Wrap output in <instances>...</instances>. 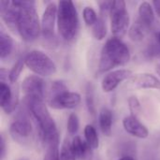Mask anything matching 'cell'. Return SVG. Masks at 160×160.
Here are the masks:
<instances>
[{"label":"cell","instance_id":"obj_1","mask_svg":"<svg viewBox=\"0 0 160 160\" xmlns=\"http://www.w3.org/2000/svg\"><path fill=\"white\" fill-rule=\"evenodd\" d=\"M20 7V17L18 22V29L22 39L26 42L36 40L41 33V22L35 8L34 1L15 0Z\"/></svg>","mask_w":160,"mask_h":160},{"label":"cell","instance_id":"obj_2","mask_svg":"<svg viewBox=\"0 0 160 160\" xmlns=\"http://www.w3.org/2000/svg\"><path fill=\"white\" fill-rule=\"evenodd\" d=\"M130 60V52L128 46L117 38H112L104 44L98 64L99 72H107L112 68L127 64Z\"/></svg>","mask_w":160,"mask_h":160},{"label":"cell","instance_id":"obj_3","mask_svg":"<svg viewBox=\"0 0 160 160\" xmlns=\"http://www.w3.org/2000/svg\"><path fill=\"white\" fill-rule=\"evenodd\" d=\"M57 28L63 39L69 41L75 38L79 28V18L72 1L64 0L58 3Z\"/></svg>","mask_w":160,"mask_h":160},{"label":"cell","instance_id":"obj_4","mask_svg":"<svg viewBox=\"0 0 160 160\" xmlns=\"http://www.w3.org/2000/svg\"><path fill=\"white\" fill-rule=\"evenodd\" d=\"M25 105L29 111V114L37 123L40 138L57 131L55 122L51 116L44 99L25 98Z\"/></svg>","mask_w":160,"mask_h":160},{"label":"cell","instance_id":"obj_5","mask_svg":"<svg viewBox=\"0 0 160 160\" xmlns=\"http://www.w3.org/2000/svg\"><path fill=\"white\" fill-rule=\"evenodd\" d=\"M23 59L25 66L38 76L49 77L56 72L55 63L42 51H31Z\"/></svg>","mask_w":160,"mask_h":160},{"label":"cell","instance_id":"obj_6","mask_svg":"<svg viewBox=\"0 0 160 160\" xmlns=\"http://www.w3.org/2000/svg\"><path fill=\"white\" fill-rule=\"evenodd\" d=\"M110 16L112 33L114 38L121 39L129 30V14L127 10L126 2L123 0L112 1Z\"/></svg>","mask_w":160,"mask_h":160},{"label":"cell","instance_id":"obj_7","mask_svg":"<svg viewBox=\"0 0 160 160\" xmlns=\"http://www.w3.org/2000/svg\"><path fill=\"white\" fill-rule=\"evenodd\" d=\"M28 113L29 111L26 112H22V111H20L9 128V132L12 139L21 143L28 141L32 134V125Z\"/></svg>","mask_w":160,"mask_h":160},{"label":"cell","instance_id":"obj_8","mask_svg":"<svg viewBox=\"0 0 160 160\" xmlns=\"http://www.w3.org/2000/svg\"><path fill=\"white\" fill-rule=\"evenodd\" d=\"M57 10L58 6L53 2H51L46 6L41 18V33L44 39L49 41L50 44H53V41L55 40L53 30L55 21L57 20Z\"/></svg>","mask_w":160,"mask_h":160},{"label":"cell","instance_id":"obj_9","mask_svg":"<svg viewBox=\"0 0 160 160\" xmlns=\"http://www.w3.org/2000/svg\"><path fill=\"white\" fill-rule=\"evenodd\" d=\"M22 91L25 98H40L45 97V82L38 75L27 76L22 83Z\"/></svg>","mask_w":160,"mask_h":160},{"label":"cell","instance_id":"obj_10","mask_svg":"<svg viewBox=\"0 0 160 160\" xmlns=\"http://www.w3.org/2000/svg\"><path fill=\"white\" fill-rule=\"evenodd\" d=\"M0 14L6 25L12 31L18 29V22L20 17V7L15 1H1Z\"/></svg>","mask_w":160,"mask_h":160},{"label":"cell","instance_id":"obj_11","mask_svg":"<svg viewBox=\"0 0 160 160\" xmlns=\"http://www.w3.org/2000/svg\"><path fill=\"white\" fill-rule=\"evenodd\" d=\"M132 71L129 69H116L106 74L101 82V88L105 93L112 92L124 81L132 77Z\"/></svg>","mask_w":160,"mask_h":160},{"label":"cell","instance_id":"obj_12","mask_svg":"<svg viewBox=\"0 0 160 160\" xmlns=\"http://www.w3.org/2000/svg\"><path fill=\"white\" fill-rule=\"evenodd\" d=\"M81 103V96L78 93L67 91L55 98L48 99L50 107L55 110L73 109Z\"/></svg>","mask_w":160,"mask_h":160},{"label":"cell","instance_id":"obj_13","mask_svg":"<svg viewBox=\"0 0 160 160\" xmlns=\"http://www.w3.org/2000/svg\"><path fill=\"white\" fill-rule=\"evenodd\" d=\"M40 139L44 147L43 160H60L58 131L48 134Z\"/></svg>","mask_w":160,"mask_h":160},{"label":"cell","instance_id":"obj_14","mask_svg":"<svg viewBox=\"0 0 160 160\" xmlns=\"http://www.w3.org/2000/svg\"><path fill=\"white\" fill-rule=\"evenodd\" d=\"M130 85L136 89L160 90V79L150 73H140L130 78Z\"/></svg>","mask_w":160,"mask_h":160},{"label":"cell","instance_id":"obj_15","mask_svg":"<svg viewBox=\"0 0 160 160\" xmlns=\"http://www.w3.org/2000/svg\"><path fill=\"white\" fill-rule=\"evenodd\" d=\"M123 127L126 132L139 139H146L149 135L147 128L139 121L138 117L128 115L123 119Z\"/></svg>","mask_w":160,"mask_h":160},{"label":"cell","instance_id":"obj_16","mask_svg":"<svg viewBox=\"0 0 160 160\" xmlns=\"http://www.w3.org/2000/svg\"><path fill=\"white\" fill-rule=\"evenodd\" d=\"M71 148L76 157L79 160H85L91 155L92 148L88 145L86 141H83L81 137L75 136L71 142Z\"/></svg>","mask_w":160,"mask_h":160},{"label":"cell","instance_id":"obj_17","mask_svg":"<svg viewBox=\"0 0 160 160\" xmlns=\"http://www.w3.org/2000/svg\"><path fill=\"white\" fill-rule=\"evenodd\" d=\"M139 21L146 27H151L155 22V9L149 2H142L139 6Z\"/></svg>","mask_w":160,"mask_h":160},{"label":"cell","instance_id":"obj_18","mask_svg":"<svg viewBox=\"0 0 160 160\" xmlns=\"http://www.w3.org/2000/svg\"><path fill=\"white\" fill-rule=\"evenodd\" d=\"M99 128L102 133L110 137L112 132V112L108 108H102L98 115Z\"/></svg>","mask_w":160,"mask_h":160},{"label":"cell","instance_id":"obj_19","mask_svg":"<svg viewBox=\"0 0 160 160\" xmlns=\"http://www.w3.org/2000/svg\"><path fill=\"white\" fill-rule=\"evenodd\" d=\"M148 27H146L142 22L137 20L128 30V37L133 41H141L144 38L147 33Z\"/></svg>","mask_w":160,"mask_h":160},{"label":"cell","instance_id":"obj_20","mask_svg":"<svg viewBox=\"0 0 160 160\" xmlns=\"http://www.w3.org/2000/svg\"><path fill=\"white\" fill-rule=\"evenodd\" d=\"M13 49V39L12 38L6 34L4 31L0 33V58L5 59L8 57Z\"/></svg>","mask_w":160,"mask_h":160},{"label":"cell","instance_id":"obj_21","mask_svg":"<svg viewBox=\"0 0 160 160\" xmlns=\"http://www.w3.org/2000/svg\"><path fill=\"white\" fill-rule=\"evenodd\" d=\"M84 137L88 145L92 149H98L99 146V139L96 128L92 125H86L84 128Z\"/></svg>","mask_w":160,"mask_h":160},{"label":"cell","instance_id":"obj_22","mask_svg":"<svg viewBox=\"0 0 160 160\" xmlns=\"http://www.w3.org/2000/svg\"><path fill=\"white\" fill-rule=\"evenodd\" d=\"M92 32L96 39L102 40L107 34V27H106V21L104 17H98L97 22L92 26Z\"/></svg>","mask_w":160,"mask_h":160},{"label":"cell","instance_id":"obj_23","mask_svg":"<svg viewBox=\"0 0 160 160\" xmlns=\"http://www.w3.org/2000/svg\"><path fill=\"white\" fill-rule=\"evenodd\" d=\"M13 92L7 82H0V106L3 109L11 100Z\"/></svg>","mask_w":160,"mask_h":160},{"label":"cell","instance_id":"obj_24","mask_svg":"<svg viewBox=\"0 0 160 160\" xmlns=\"http://www.w3.org/2000/svg\"><path fill=\"white\" fill-rule=\"evenodd\" d=\"M85 102L88 112L94 116L96 114V106H95V95H94V87L91 82H88L86 85L85 91Z\"/></svg>","mask_w":160,"mask_h":160},{"label":"cell","instance_id":"obj_25","mask_svg":"<svg viewBox=\"0 0 160 160\" xmlns=\"http://www.w3.org/2000/svg\"><path fill=\"white\" fill-rule=\"evenodd\" d=\"M24 66H25L24 59H19L13 65L11 69L8 71V81H9L10 83H15L18 81V79H19L20 75L22 73Z\"/></svg>","mask_w":160,"mask_h":160},{"label":"cell","instance_id":"obj_26","mask_svg":"<svg viewBox=\"0 0 160 160\" xmlns=\"http://www.w3.org/2000/svg\"><path fill=\"white\" fill-rule=\"evenodd\" d=\"M68 91L66 83L62 81H53L50 86L49 94H48V99L55 98L65 92Z\"/></svg>","mask_w":160,"mask_h":160},{"label":"cell","instance_id":"obj_27","mask_svg":"<svg viewBox=\"0 0 160 160\" xmlns=\"http://www.w3.org/2000/svg\"><path fill=\"white\" fill-rule=\"evenodd\" d=\"M60 160H77L71 148V142L68 140H65L61 145Z\"/></svg>","mask_w":160,"mask_h":160},{"label":"cell","instance_id":"obj_28","mask_svg":"<svg viewBox=\"0 0 160 160\" xmlns=\"http://www.w3.org/2000/svg\"><path fill=\"white\" fill-rule=\"evenodd\" d=\"M82 17H83V21H84L85 24L88 26H93L98 20L96 10L91 7H85L83 8Z\"/></svg>","mask_w":160,"mask_h":160},{"label":"cell","instance_id":"obj_29","mask_svg":"<svg viewBox=\"0 0 160 160\" xmlns=\"http://www.w3.org/2000/svg\"><path fill=\"white\" fill-rule=\"evenodd\" d=\"M80 128V122L79 117L76 113L72 112L69 114L68 118V124H67V129L69 135H75Z\"/></svg>","mask_w":160,"mask_h":160},{"label":"cell","instance_id":"obj_30","mask_svg":"<svg viewBox=\"0 0 160 160\" xmlns=\"http://www.w3.org/2000/svg\"><path fill=\"white\" fill-rule=\"evenodd\" d=\"M128 108L131 112V115L138 117L141 112V110H142L141 103H140V100L138 99V98L136 96H131L128 98Z\"/></svg>","mask_w":160,"mask_h":160},{"label":"cell","instance_id":"obj_31","mask_svg":"<svg viewBox=\"0 0 160 160\" xmlns=\"http://www.w3.org/2000/svg\"><path fill=\"white\" fill-rule=\"evenodd\" d=\"M18 105H19V92L16 90L15 92H13V96H12V98L9 101V103L6 107H4L2 110L6 113L9 114V113L13 112L16 110V108H17Z\"/></svg>","mask_w":160,"mask_h":160},{"label":"cell","instance_id":"obj_32","mask_svg":"<svg viewBox=\"0 0 160 160\" xmlns=\"http://www.w3.org/2000/svg\"><path fill=\"white\" fill-rule=\"evenodd\" d=\"M146 53L150 57H158L160 56V43L156 38L147 48Z\"/></svg>","mask_w":160,"mask_h":160},{"label":"cell","instance_id":"obj_33","mask_svg":"<svg viewBox=\"0 0 160 160\" xmlns=\"http://www.w3.org/2000/svg\"><path fill=\"white\" fill-rule=\"evenodd\" d=\"M5 153H6V143H5V139H4L3 135H1V138H0V158H1V159H3V158H4Z\"/></svg>","mask_w":160,"mask_h":160},{"label":"cell","instance_id":"obj_34","mask_svg":"<svg viewBox=\"0 0 160 160\" xmlns=\"http://www.w3.org/2000/svg\"><path fill=\"white\" fill-rule=\"evenodd\" d=\"M6 80H8V72L6 68H0V82H6Z\"/></svg>","mask_w":160,"mask_h":160},{"label":"cell","instance_id":"obj_35","mask_svg":"<svg viewBox=\"0 0 160 160\" xmlns=\"http://www.w3.org/2000/svg\"><path fill=\"white\" fill-rule=\"evenodd\" d=\"M153 8L155 9V12L157 13V15L160 17V0H155L152 2Z\"/></svg>","mask_w":160,"mask_h":160},{"label":"cell","instance_id":"obj_36","mask_svg":"<svg viewBox=\"0 0 160 160\" xmlns=\"http://www.w3.org/2000/svg\"><path fill=\"white\" fill-rule=\"evenodd\" d=\"M119 160H135V158L133 157H131V156H124Z\"/></svg>","mask_w":160,"mask_h":160},{"label":"cell","instance_id":"obj_37","mask_svg":"<svg viewBox=\"0 0 160 160\" xmlns=\"http://www.w3.org/2000/svg\"><path fill=\"white\" fill-rule=\"evenodd\" d=\"M157 39H158V41L160 43V32H158V34H157V38H156Z\"/></svg>","mask_w":160,"mask_h":160}]
</instances>
